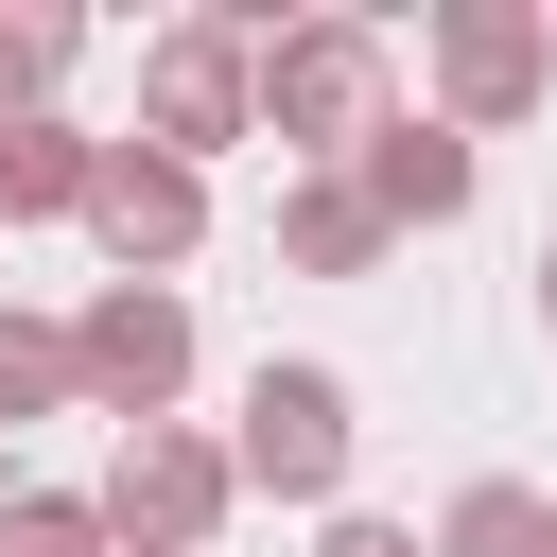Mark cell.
Masks as SVG:
<instances>
[{"mask_svg":"<svg viewBox=\"0 0 557 557\" xmlns=\"http://www.w3.org/2000/svg\"><path fill=\"white\" fill-rule=\"evenodd\" d=\"M383 122H400V104H383V35H366V17H296V35H261V139H296L313 174H366Z\"/></svg>","mask_w":557,"mask_h":557,"instance_id":"1","label":"cell"},{"mask_svg":"<svg viewBox=\"0 0 557 557\" xmlns=\"http://www.w3.org/2000/svg\"><path fill=\"white\" fill-rule=\"evenodd\" d=\"M139 139L157 157H226V139H261V17H174L157 52H139Z\"/></svg>","mask_w":557,"mask_h":557,"instance_id":"2","label":"cell"},{"mask_svg":"<svg viewBox=\"0 0 557 557\" xmlns=\"http://www.w3.org/2000/svg\"><path fill=\"white\" fill-rule=\"evenodd\" d=\"M70 366H87V400H104L122 435H157L174 383H191V296H174V278H104V296L70 313Z\"/></svg>","mask_w":557,"mask_h":557,"instance_id":"3","label":"cell"},{"mask_svg":"<svg viewBox=\"0 0 557 557\" xmlns=\"http://www.w3.org/2000/svg\"><path fill=\"white\" fill-rule=\"evenodd\" d=\"M540 87H557V17H540V0H453V17H435V104H453V139L540 122Z\"/></svg>","mask_w":557,"mask_h":557,"instance_id":"4","label":"cell"},{"mask_svg":"<svg viewBox=\"0 0 557 557\" xmlns=\"http://www.w3.org/2000/svg\"><path fill=\"white\" fill-rule=\"evenodd\" d=\"M226 505H244V453H226V435H191V418H157V435H122V453H104V522H122V540H157V557H191Z\"/></svg>","mask_w":557,"mask_h":557,"instance_id":"5","label":"cell"},{"mask_svg":"<svg viewBox=\"0 0 557 557\" xmlns=\"http://www.w3.org/2000/svg\"><path fill=\"white\" fill-rule=\"evenodd\" d=\"M226 453H244V487H278V505H331V487H348V383H331V366H261Z\"/></svg>","mask_w":557,"mask_h":557,"instance_id":"6","label":"cell"},{"mask_svg":"<svg viewBox=\"0 0 557 557\" xmlns=\"http://www.w3.org/2000/svg\"><path fill=\"white\" fill-rule=\"evenodd\" d=\"M87 244H104L122 278H174V261L209 244V174H191V157H157V139H104V191H87Z\"/></svg>","mask_w":557,"mask_h":557,"instance_id":"7","label":"cell"},{"mask_svg":"<svg viewBox=\"0 0 557 557\" xmlns=\"http://www.w3.org/2000/svg\"><path fill=\"white\" fill-rule=\"evenodd\" d=\"M87 191H104V139H87V122H52V104L0 122V226H52V209L87 226Z\"/></svg>","mask_w":557,"mask_h":557,"instance_id":"8","label":"cell"},{"mask_svg":"<svg viewBox=\"0 0 557 557\" xmlns=\"http://www.w3.org/2000/svg\"><path fill=\"white\" fill-rule=\"evenodd\" d=\"M366 209H383V226H453V209H470V139H453V122H383V139H366Z\"/></svg>","mask_w":557,"mask_h":557,"instance_id":"9","label":"cell"},{"mask_svg":"<svg viewBox=\"0 0 557 557\" xmlns=\"http://www.w3.org/2000/svg\"><path fill=\"white\" fill-rule=\"evenodd\" d=\"M383 244H400V226L366 209V174H296V191H278V261H296V278H366Z\"/></svg>","mask_w":557,"mask_h":557,"instance_id":"10","label":"cell"},{"mask_svg":"<svg viewBox=\"0 0 557 557\" xmlns=\"http://www.w3.org/2000/svg\"><path fill=\"white\" fill-rule=\"evenodd\" d=\"M435 557H557V505H540L522 470H487V487L435 505Z\"/></svg>","mask_w":557,"mask_h":557,"instance_id":"11","label":"cell"},{"mask_svg":"<svg viewBox=\"0 0 557 557\" xmlns=\"http://www.w3.org/2000/svg\"><path fill=\"white\" fill-rule=\"evenodd\" d=\"M0 557H122V522H104V487H17Z\"/></svg>","mask_w":557,"mask_h":557,"instance_id":"12","label":"cell"},{"mask_svg":"<svg viewBox=\"0 0 557 557\" xmlns=\"http://www.w3.org/2000/svg\"><path fill=\"white\" fill-rule=\"evenodd\" d=\"M52 400H87L70 331H52V313H0V418H52Z\"/></svg>","mask_w":557,"mask_h":557,"instance_id":"13","label":"cell"},{"mask_svg":"<svg viewBox=\"0 0 557 557\" xmlns=\"http://www.w3.org/2000/svg\"><path fill=\"white\" fill-rule=\"evenodd\" d=\"M52 70H70V17H0V122H35Z\"/></svg>","mask_w":557,"mask_h":557,"instance_id":"14","label":"cell"},{"mask_svg":"<svg viewBox=\"0 0 557 557\" xmlns=\"http://www.w3.org/2000/svg\"><path fill=\"white\" fill-rule=\"evenodd\" d=\"M313 557H435V540H418V522H331Z\"/></svg>","mask_w":557,"mask_h":557,"instance_id":"15","label":"cell"},{"mask_svg":"<svg viewBox=\"0 0 557 557\" xmlns=\"http://www.w3.org/2000/svg\"><path fill=\"white\" fill-rule=\"evenodd\" d=\"M540 313H557V244H540Z\"/></svg>","mask_w":557,"mask_h":557,"instance_id":"16","label":"cell"},{"mask_svg":"<svg viewBox=\"0 0 557 557\" xmlns=\"http://www.w3.org/2000/svg\"><path fill=\"white\" fill-rule=\"evenodd\" d=\"M122 557H157V540H122Z\"/></svg>","mask_w":557,"mask_h":557,"instance_id":"17","label":"cell"},{"mask_svg":"<svg viewBox=\"0 0 557 557\" xmlns=\"http://www.w3.org/2000/svg\"><path fill=\"white\" fill-rule=\"evenodd\" d=\"M0 505H17V487H0Z\"/></svg>","mask_w":557,"mask_h":557,"instance_id":"18","label":"cell"}]
</instances>
